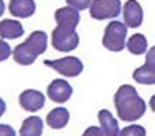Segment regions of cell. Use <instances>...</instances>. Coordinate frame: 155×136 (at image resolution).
I'll use <instances>...</instances> for the list:
<instances>
[{
    "mask_svg": "<svg viewBox=\"0 0 155 136\" xmlns=\"http://www.w3.org/2000/svg\"><path fill=\"white\" fill-rule=\"evenodd\" d=\"M114 103L119 118L124 122L140 119L146 112L145 100L141 99L136 88L130 84H123L119 87L117 92L115 93Z\"/></svg>",
    "mask_w": 155,
    "mask_h": 136,
    "instance_id": "1",
    "label": "cell"
},
{
    "mask_svg": "<svg viewBox=\"0 0 155 136\" xmlns=\"http://www.w3.org/2000/svg\"><path fill=\"white\" fill-rule=\"evenodd\" d=\"M47 48V34L45 31H33L24 43L17 44L13 49V58L17 63L24 66L31 65L39 54Z\"/></svg>",
    "mask_w": 155,
    "mask_h": 136,
    "instance_id": "2",
    "label": "cell"
},
{
    "mask_svg": "<svg viewBox=\"0 0 155 136\" xmlns=\"http://www.w3.org/2000/svg\"><path fill=\"white\" fill-rule=\"evenodd\" d=\"M128 27L125 23L120 21H111L106 26L104 35H103L102 43L111 52H120L127 45L125 38H127Z\"/></svg>",
    "mask_w": 155,
    "mask_h": 136,
    "instance_id": "3",
    "label": "cell"
},
{
    "mask_svg": "<svg viewBox=\"0 0 155 136\" xmlns=\"http://www.w3.org/2000/svg\"><path fill=\"white\" fill-rule=\"evenodd\" d=\"M51 43L56 51L60 52H71L76 49L80 43V36L74 27L58 26L54 29L51 35Z\"/></svg>",
    "mask_w": 155,
    "mask_h": 136,
    "instance_id": "4",
    "label": "cell"
},
{
    "mask_svg": "<svg viewBox=\"0 0 155 136\" xmlns=\"http://www.w3.org/2000/svg\"><path fill=\"white\" fill-rule=\"evenodd\" d=\"M45 65L50 66L59 74L68 76V78L80 75L84 70L82 61L74 56H67L63 58H58V60H46Z\"/></svg>",
    "mask_w": 155,
    "mask_h": 136,
    "instance_id": "5",
    "label": "cell"
},
{
    "mask_svg": "<svg viewBox=\"0 0 155 136\" xmlns=\"http://www.w3.org/2000/svg\"><path fill=\"white\" fill-rule=\"evenodd\" d=\"M121 11L120 0H93L90 5V16L94 20H108L117 17Z\"/></svg>",
    "mask_w": 155,
    "mask_h": 136,
    "instance_id": "6",
    "label": "cell"
},
{
    "mask_svg": "<svg viewBox=\"0 0 155 136\" xmlns=\"http://www.w3.org/2000/svg\"><path fill=\"white\" fill-rule=\"evenodd\" d=\"M133 79L140 84H155V45L146 53V61L133 71Z\"/></svg>",
    "mask_w": 155,
    "mask_h": 136,
    "instance_id": "7",
    "label": "cell"
},
{
    "mask_svg": "<svg viewBox=\"0 0 155 136\" xmlns=\"http://www.w3.org/2000/svg\"><path fill=\"white\" fill-rule=\"evenodd\" d=\"M73 93V88L67 80L64 79H54L47 87V96L55 103H65L71 99Z\"/></svg>",
    "mask_w": 155,
    "mask_h": 136,
    "instance_id": "8",
    "label": "cell"
},
{
    "mask_svg": "<svg viewBox=\"0 0 155 136\" xmlns=\"http://www.w3.org/2000/svg\"><path fill=\"white\" fill-rule=\"evenodd\" d=\"M21 108L26 112H37L45 106V95L37 90H25L18 97Z\"/></svg>",
    "mask_w": 155,
    "mask_h": 136,
    "instance_id": "9",
    "label": "cell"
},
{
    "mask_svg": "<svg viewBox=\"0 0 155 136\" xmlns=\"http://www.w3.org/2000/svg\"><path fill=\"white\" fill-rule=\"evenodd\" d=\"M124 22L128 27H140L143 21V11L137 0H128L124 4Z\"/></svg>",
    "mask_w": 155,
    "mask_h": 136,
    "instance_id": "10",
    "label": "cell"
},
{
    "mask_svg": "<svg viewBox=\"0 0 155 136\" xmlns=\"http://www.w3.org/2000/svg\"><path fill=\"white\" fill-rule=\"evenodd\" d=\"M55 20L58 22V26L76 29L80 22V13L72 7H63L55 12Z\"/></svg>",
    "mask_w": 155,
    "mask_h": 136,
    "instance_id": "11",
    "label": "cell"
},
{
    "mask_svg": "<svg viewBox=\"0 0 155 136\" xmlns=\"http://www.w3.org/2000/svg\"><path fill=\"white\" fill-rule=\"evenodd\" d=\"M35 12L34 0H9V13L13 17L28 18Z\"/></svg>",
    "mask_w": 155,
    "mask_h": 136,
    "instance_id": "12",
    "label": "cell"
},
{
    "mask_svg": "<svg viewBox=\"0 0 155 136\" xmlns=\"http://www.w3.org/2000/svg\"><path fill=\"white\" fill-rule=\"evenodd\" d=\"M98 121L101 123V128L106 136H119V122L107 109H102L98 113Z\"/></svg>",
    "mask_w": 155,
    "mask_h": 136,
    "instance_id": "13",
    "label": "cell"
},
{
    "mask_svg": "<svg viewBox=\"0 0 155 136\" xmlns=\"http://www.w3.org/2000/svg\"><path fill=\"white\" fill-rule=\"evenodd\" d=\"M24 35V27L17 20L0 21V38L3 39H17Z\"/></svg>",
    "mask_w": 155,
    "mask_h": 136,
    "instance_id": "14",
    "label": "cell"
},
{
    "mask_svg": "<svg viewBox=\"0 0 155 136\" xmlns=\"http://www.w3.org/2000/svg\"><path fill=\"white\" fill-rule=\"evenodd\" d=\"M46 122L51 128L60 130L65 127L69 122V112L65 108H55L47 114Z\"/></svg>",
    "mask_w": 155,
    "mask_h": 136,
    "instance_id": "15",
    "label": "cell"
},
{
    "mask_svg": "<svg viewBox=\"0 0 155 136\" xmlns=\"http://www.w3.org/2000/svg\"><path fill=\"white\" fill-rule=\"evenodd\" d=\"M43 131V121L41 117L33 116L26 118L22 122L20 128V136H42Z\"/></svg>",
    "mask_w": 155,
    "mask_h": 136,
    "instance_id": "16",
    "label": "cell"
},
{
    "mask_svg": "<svg viewBox=\"0 0 155 136\" xmlns=\"http://www.w3.org/2000/svg\"><path fill=\"white\" fill-rule=\"evenodd\" d=\"M127 48L129 49V52L136 56L143 54L147 49V39L143 34H133L127 42Z\"/></svg>",
    "mask_w": 155,
    "mask_h": 136,
    "instance_id": "17",
    "label": "cell"
},
{
    "mask_svg": "<svg viewBox=\"0 0 155 136\" xmlns=\"http://www.w3.org/2000/svg\"><path fill=\"white\" fill-rule=\"evenodd\" d=\"M119 136H146V130L145 127H142L140 125H132L120 131Z\"/></svg>",
    "mask_w": 155,
    "mask_h": 136,
    "instance_id": "18",
    "label": "cell"
},
{
    "mask_svg": "<svg viewBox=\"0 0 155 136\" xmlns=\"http://www.w3.org/2000/svg\"><path fill=\"white\" fill-rule=\"evenodd\" d=\"M65 2L69 7L74 8L77 11H85L87 8H90L93 0H65Z\"/></svg>",
    "mask_w": 155,
    "mask_h": 136,
    "instance_id": "19",
    "label": "cell"
},
{
    "mask_svg": "<svg viewBox=\"0 0 155 136\" xmlns=\"http://www.w3.org/2000/svg\"><path fill=\"white\" fill-rule=\"evenodd\" d=\"M11 53H12V51H11L9 44H8L7 42L0 39V62L5 61L7 58H9Z\"/></svg>",
    "mask_w": 155,
    "mask_h": 136,
    "instance_id": "20",
    "label": "cell"
},
{
    "mask_svg": "<svg viewBox=\"0 0 155 136\" xmlns=\"http://www.w3.org/2000/svg\"><path fill=\"white\" fill-rule=\"evenodd\" d=\"M82 136H106L103 130L101 127H97V126H90L85 130V132L82 134Z\"/></svg>",
    "mask_w": 155,
    "mask_h": 136,
    "instance_id": "21",
    "label": "cell"
},
{
    "mask_svg": "<svg viewBox=\"0 0 155 136\" xmlns=\"http://www.w3.org/2000/svg\"><path fill=\"white\" fill-rule=\"evenodd\" d=\"M0 136H16V131L9 125H0Z\"/></svg>",
    "mask_w": 155,
    "mask_h": 136,
    "instance_id": "22",
    "label": "cell"
},
{
    "mask_svg": "<svg viewBox=\"0 0 155 136\" xmlns=\"http://www.w3.org/2000/svg\"><path fill=\"white\" fill-rule=\"evenodd\" d=\"M7 109V105H5V101H4L3 99H0V117L4 114V112H5Z\"/></svg>",
    "mask_w": 155,
    "mask_h": 136,
    "instance_id": "23",
    "label": "cell"
},
{
    "mask_svg": "<svg viewBox=\"0 0 155 136\" xmlns=\"http://www.w3.org/2000/svg\"><path fill=\"white\" fill-rule=\"evenodd\" d=\"M150 108H151V110L155 113V95H153L151 99H150Z\"/></svg>",
    "mask_w": 155,
    "mask_h": 136,
    "instance_id": "24",
    "label": "cell"
},
{
    "mask_svg": "<svg viewBox=\"0 0 155 136\" xmlns=\"http://www.w3.org/2000/svg\"><path fill=\"white\" fill-rule=\"evenodd\" d=\"M4 9H5V4H4L3 0H0V17L3 16V13H4Z\"/></svg>",
    "mask_w": 155,
    "mask_h": 136,
    "instance_id": "25",
    "label": "cell"
}]
</instances>
